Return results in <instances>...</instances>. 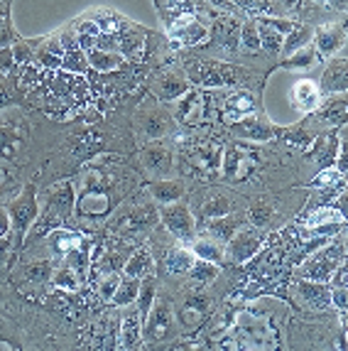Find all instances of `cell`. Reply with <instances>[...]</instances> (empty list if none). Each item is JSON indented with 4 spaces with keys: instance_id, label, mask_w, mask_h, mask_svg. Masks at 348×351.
Wrapping results in <instances>:
<instances>
[{
    "instance_id": "obj_23",
    "label": "cell",
    "mask_w": 348,
    "mask_h": 351,
    "mask_svg": "<svg viewBox=\"0 0 348 351\" xmlns=\"http://www.w3.org/2000/svg\"><path fill=\"white\" fill-rule=\"evenodd\" d=\"M142 344V317L138 307L128 304V312L121 319V332H118V349H140Z\"/></svg>"
},
{
    "instance_id": "obj_3",
    "label": "cell",
    "mask_w": 348,
    "mask_h": 351,
    "mask_svg": "<svg viewBox=\"0 0 348 351\" xmlns=\"http://www.w3.org/2000/svg\"><path fill=\"white\" fill-rule=\"evenodd\" d=\"M211 317V298L203 293H184L174 307V319H177V329L182 332V337H194L197 329H201L206 324V319Z\"/></svg>"
},
{
    "instance_id": "obj_32",
    "label": "cell",
    "mask_w": 348,
    "mask_h": 351,
    "mask_svg": "<svg viewBox=\"0 0 348 351\" xmlns=\"http://www.w3.org/2000/svg\"><path fill=\"white\" fill-rule=\"evenodd\" d=\"M186 194L184 180H157L150 184V197L157 204H172V202H179Z\"/></svg>"
},
{
    "instance_id": "obj_60",
    "label": "cell",
    "mask_w": 348,
    "mask_h": 351,
    "mask_svg": "<svg viewBox=\"0 0 348 351\" xmlns=\"http://www.w3.org/2000/svg\"><path fill=\"white\" fill-rule=\"evenodd\" d=\"M312 3H316V5H326V8H338V10L346 8V0H312Z\"/></svg>"
},
{
    "instance_id": "obj_28",
    "label": "cell",
    "mask_w": 348,
    "mask_h": 351,
    "mask_svg": "<svg viewBox=\"0 0 348 351\" xmlns=\"http://www.w3.org/2000/svg\"><path fill=\"white\" fill-rule=\"evenodd\" d=\"M64 45L59 37H45L35 49V62L47 71H57L62 66V57H64Z\"/></svg>"
},
{
    "instance_id": "obj_41",
    "label": "cell",
    "mask_w": 348,
    "mask_h": 351,
    "mask_svg": "<svg viewBox=\"0 0 348 351\" xmlns=\"http://www.w3.org/2000/svg\"><path fill=\"white\" fill-rule=\"evenodd\" d=\"M275 135H279L287 145L297 147V150H309L314 145V135L309 133L304 125H297V128H277Z\"/></svg>"
},
{
    "instance_id": "obj_57",
    "label": "cell",
    "mask_w": 348,
    "mask_h": 351,
    "mask_svg": "<svg viewBox=\"0 0 348 351\" xmlns=\"http://www.w3.org/2000/svg\"><path fill=\"white\" fill-rule=\"evenodd\" d=\"M12 231V221L10 214H8V206L0 204V236H8Z\"/></svg>"
},
{
    "instance_id": "obj_54",
    "label": "cell",
    "mask_w": 348,
    "mask_h": 351,
    "mask_svg": "<svg viewBox=\"0 0 348 351\" xmlns=\"http://www.w3.org/2000/svg\"><path fill=\"white\" fill-rule=\"evenodd\" d=\"M329 287H348V268H346V261L338 265L329 278Z\"/></svg>"
},
{
    "instance_id": "obj_51",
    "label": "cell",
    "mask_w": 348,
    "mask_h": 351,
    "mask_svg": "<svg viewBox=\"0 0 348 351\" xmlns=\"http://www.w3.org/2000/svg\"><path fill=\"white\" fill-rule=\"evenodd\" d=\"M35 45L27 40H23L20 37L15 45H12V57H15V64L20 66H27V64H35Z\"/></svg>"
},
{
    "instance_id": "obj_44",
    "label": "cell",
    "mask_w": 348,
    "mask_h": 351,
    "mask_svg": "<svg viewBox=\"0 0 348 351\" xmlns=\"http://www.w3.org/2000/svg\"><path fill=\"white\" fill-rule=\"evenodd\" d=\"M59 69L69 71V74H86L91 66H88V57L82 47L76 49H66L64 57H62V66Z\"/></svg>"
},
{
    "instance_id": "obj_21",
    "label": "cell",
    "mask_w": 348,
    "mask_h": 351,
    "mask_svg": "<svg viewBox=\"0 0 348 351\" xmlns=\"http://www.w3.org/2000/svg\"><path fill=\"white\" fill-rule=\"evenodd\" d=\"M145 35H147L145 29L128 25V29L118 35V54H121L125 62H133V64L145 62V57H147V40H145Z\"/></svg>"
},
{
    "instance_id": "obj_39",
    "label": "cell",
    "mask_w": 348,
    "mask_h": 351,
    "mask_svg": "<svg viewBox=\"0 0 348 351\" xmlns=\"http://www.w3.org/2000/svg\"><path fill=\"white\" fill-rule=\"evenodd\" d=\"M157 298V278L152 276H145V278H140V290H138V300H135V307H138L140 317L145 319L147 312H150L152 302H155Z\"/></svg>"
},
{
    "instance_id": "obj_47",
    "label": "cell",
    "mask_w": 348,
    "mask_h": 351,
    "mask_svg": "<svg viewBox=\"0 0 348 351\" xmlns=\"http://www.w3.org/2000/svg\"><path fill=\"white\" fill-rule=\"evenodd\" d=\"M52 270H54L52 261H49V258H45V261H35V263L25 265L23 278H25V280H29V282H45V280H49V278H52Z\"/></svg>"
},
{
    "instance_id": "obj_59",
    "label": "cell",
    "mask_w": 348,
    "mask_h": 351,
    "mask_svg": "<svg viewBox=\"0 0 348 351\" xmlns=\"http://www.w3.org/2000/svg\"><path fill=\"white\" fill-rule=\"evenodd\" d=\"M79 47H82L84 52H91V49L96 47V37L93 35H79Z\"/></svg>"
},
{
    "instance_id": "obj_13",
    "label": "cell",
    "mask_w": 348,
    "mask_h": 351,
    "mask_svg": "<svg viewBox=\"0 0 348 351\" xmlns=\"http://www.w3.org/2000/svg\"><path fill=\"white\" fill-rule=\"evenodd\" d=\"M211 35H214L216 47L221 49L228 57H238L240 49V20L231 12H216L214 27H211Z\"/></svg>"
},
{
    "instance_id": "obj_11",
    "label": "cell",
    "mask_w": 348,
    "mask_h": 351,
    "mask_svg": "<svg viewBox=\"0 0 348 351\" xmlns=\"http://www.w3.org/2000/svg\"><path fill=\"white\" fill-rule=\"evenodd\" d=\"M223 160V147L216 141H192L186 145L184 162L201 175H216Z\"/></svg>"
},
{
    "instance_id": "obj_52",
    "label": "cell",
    "mask_w": 348,
    "mask_h": 351,
    "mask_svg": "<svg viewBox=\"0 0 348 351\" xmlns=\"http://www.w3.org/2000/svg\"><path fill=\"white\" fill-rule=\"evenodd\" d=\"M42 74H45V71H40L35 64L20 66V82H18L20 88L27 91V94H32V91L42 84Z\"/></svg>"
},
{
    "instance_id": "obj_1",
    "label": "cell",
    "mask_w": 348,
    "mask_h": 351,
    "mask_svg": "<svg viewBox=\"0 0 348 351\" xmlns=\"http://www.w3.org/2000/svg\"><path fill=\"white\" fill-rule=\"evenodd\" d=\"M346 261V239L343 234L336 241L331 239L326 246H321L319 251H314L312 256H307L302 263H297L295 276L304 278V280H316V282H329L331 273Z\"/></svg>"
},
{
    "instance_id": "obj_14",
    "label": "cell",
    "mask_w": 348,
    "mask_h": 351,
    "mask_svg": "<svg viewBox=\"0 0 348 351\" xmlns=\"http://www.w3.org/2000/svg\"><path fill=\"white\" fill-rule=\"evenodd\" d=\"M140 165L152 177H169L174 172V167H177L172 150L160 141H152L150 145H145L140 150Z\"/></svg>"
},
{
    "instance_id": "obj_6",
    "label": "cell",
    "mask_w": 348,
    "mask_h": 351,
    "mask_svg": "<svg viewBox=\"0 0 348 351\" xmlns=\"http://www.w3.org/2000/svg\"><path fill=\"white\" fill-rule=\"evenodd\" d=\"M8 214H10V221H12V234L23 243V239L27 236L32 223L37 221V214H40L35 184H27V187L23 189V194L15 197V199L8 204Z\"/></svg>"
},
{
    "instance_id": "obj_30",
    "label": "cell",
    "mask_w": 348,
    "mask_h": 351,
    "mask_svg": "<svg viewBox=\"0 0 348 351\" xmlns=\"http://www.w3.org/2000/svg\"><path fill=\"white\" fill-rule=\"evenodd\" d=\"M192 251H194V256L201 258V261H211V263H216V265L226 263V243H221V241H216L214 236H209V234L194 236Z\"/></svg>"
},
{
    "instance_id": "obj_40",
    "label": "cell",
    "mask_w": 348,
    "mask_h": 351,
    "mask_svg": "<svg viewBox=\"0 0 348 351\" xmlns=\"http://www.w3.org/2000/svg\"><path fill=\"white\" fill-rule=\"evenodd\" d=\"M186 276L192 278V282L197 287L209 285V282H214L216 278L221 276V265L211 263V261H201V258H197V261H194V265H192V270H189Z\"/></svg>"
},
{
    "instance_id": "obj_53",
    "label": "cell",
    "mask_w": 348,
    "mask_h": 351,
    "mask_svg": "<svg viewBox=\"0 0 348 351\" xmlns=\"http://www.w3.org/2000/svg\"><path fill=\"white\" fill-rule=\"evenodd\" d=\"M341 180H346V175H341V172H338L334 165H329V167H321L319 175L309 182V187H314V189L331 187V184H336V182H341Z\"/></svg>"
},
{
    "instance_id": "obj_42",
    "label": "cell",
    "mask_w": 348,
    "mask_h": 351,
    "mask_svg": "<svg viewBox=\"0 0 348 351\" xmlns=\"http://www.w3.org/2000/svg\"><path fill=\"white\" fill-rule=\"evenodd\" d=\"M138 290H140V280L138 278H121V285H118L116 295L110 298V302L116 307H128V304H135L138 300Z\"/></svg>"
},
{
    "instance_id": "obj_5",
    "label": "cell",
    "mask_w": 348,
    "mask_h": 351,
    "mask_svg": "<svg viewBox=\"0 0 348 351\" xmlns=\"http://www.w3.org/2000/svg\"><path fill=\"white\" fill-rule=\"evenodd\" d=\"M211 29L209 25L203 23L199 15L194 12H186L179 15L169 23V40H172V47H201L209 42Z\"/></svg>"
},
{
    "instance_id": "obj_46",
    "label": "cell",
    "mask_w": 348,
    "mask_h": 351,
    "mask_svg": "<svg viewBox=\"0 0 348 351\" xmlns=\"http://www.w3.org/2000/svg\"><path fill=\"white\" fill-rule=\"evenodd\" d=\"M64 263L69 265V268H74V273L79 278H86L88 276V270H91V256H88V248H76V251L66 253L64 256Z\"/></svg>"
},
{
    "instance_id": "obj_22",
    "label": "cell",
    "mask_w": 348,
    "mask_h": 351,
    "mask_svg": "<svg viewBox=\"0 0 348 351\" xmlns=\"http://www.w3.org/2000/svg\"><path fill=\"white\" fill-rule=\"evenodd\" d=\"M45 239H47V248H49V253H52V256H57V258L59 256L64 258L66 253L76 251V248H86L88 246L86 236H82L79 231H71V228H64V226L52 228Z\"/></svg>"
},
{
    "instance_id": "obj_31",
    "label": "cell",
    "mask_w": 348,
    "mask_h": 351,
    "mask_svg": "<svg viewBox=\"0 0 348 351\" xmlns=\"http://www.w3.org/2000/svg\"><path fill=\"white\" fill-rule=\"evenodd\" d=\"M23 141H25V130H20V125L10 123V121H0V158L18 160Z\"/></svg>"
},
{
    "instance_id": "obj_55",
    "label": "cell",
    "mask_w": 348,
    "mask_h": 351,
    "mask_svg": "<svg viewBox=\"0 0 348 351\" xmlns=\"http://www.w3.org/2000/svg\"><path fill=\"white\" fill-rule=\"evenodd\" d=\"M15 66V57H12V47H0V76L10 74Z\"/></svg>"
},
{
    "instance_id": "obj_20",
    "label": "cell",
    "mask_w": 348,
    "mask_h": 351,
    "mask_svg": "<svg viewBox=\"0 0 348 351\" xmlns=\"http://www.w3.org/2000/svg\"><path fill=\"white\" fill-rule=\"evenodd\" d=\"M233 209H236V204H233L223 192H206L203 197H199V202L194 199V211H197V231H199V226L206 223L209 219L231 214Z\"/></svg>"
},
{
    "instance_id": "obj_7",
    "label": "cell",
    "mask_w": 348,
    "mask_h": 351,
    "mask_svg": "<svg viewBox=\"0 0 348 351\" xmlns=\"http://www.w3.org/2000/svg\"><path fill=\"white\" fill-rule=\"evenodd\" d=\"M221 121L223 123H236L240 121L243 116H250V113H260L262 106H260V96L256 91H250V88H228L221 94Z\"/></svg>"
},
{
    "instance_id": "obj_33",
    "label": "cell",
    "mask_w": 348,
    "mask_h": 351,
    "mask_svg": "<svg viewBox=\"0 0 348 351\" xmlns=\"http://www.w3.org/2000/svg\"><path fill=\"white\" fill-rule=\"evenodd\" d=\"M314 37V27L307 23H302V20H295V25H292V29L284 35L282 40V52H279V59H287L295 49L304 47V45H309Z\"/></svg>"
},
{
    "instance_id": "obj_25",
    "label": "cell",
    "mask_w": 348,
    "mask_h": 351,
    "mask_svg": "<svg viewBox=\"0 0 348 351\" xmlns=\"http://www.w3.org/2000/svg\"><path fill=\"white\" fill-rule=\"evenodd\" d=\"M245 223H248L245 214H223V217L209 219L206 223H201V228H203V234L214 236L221 243H228V241L233 239V234H236L240 226H245Z\"/></svg>"
},
{
    "instance_id": "obj_9",
    "label": "cell",
    "mask_w": 348,
    "mask_h": 351,
    "mask_svg": "<svg viewBox=\"0 0 348 351\" xmlns=\"http://www.w3.org/2000/svg\"><path fill=\"white\" fill-rule=\"evenodd\" d=\"M160 221L164 223L169 234L182 243H189L197 236V219H194L192 209L184 202H172V204H162L160 209Z\"/></svg>"
},
{
    "instance_id": "obj_17",
    "label": "cell",
    "mask_w": 348,
    "mask_h": 351,
    "mask_svg": "<svg viewBox=\"0 0 348 351\" xmlns=\"http://www.w3.org/2000/svg\"><path fill=\"white\" fill-rule=\"evenodd\" d=\"M233 135H238L240 141H250V143H267L275 138V125L267 121L260 113H250V116H243L240 121L231 123Z\"/></svg>"
},
{
    "instance_id": "obj_10",
    "label": "cell",
    "mask_w": 348,
    "mask_h": 351,
    "mask_svg": "<svg viewBox=\"0 0 348 351\" xmlns=\"http://www.w3.org/2000/svg\"><path fill=\"white\" fill-rule=\"evenodd\" d=\"M192 88L189 79H186V71H182L179 66H162L152 76V94L162 104H172V101L182 99Z\"/></svg>"
},
{
    "instance_id": "obj_37",
    "label": "cell",
    "mask_w": 348,
    "mask_h": 351,
    "mask_svg": "<svg viewBox=\"0 0 348 351\" xmlns=\"http://www.w3.org/2000/svg\"><path fill=\"white\" fill-rule=\"evenodd\" d=\"M152 270H155V258L150 256L147 248H135L128 261H125V265H123V273L128 278H138V280L150 276Z\"/></svg>"
},
{
    "instance_id": "obj_8",
    "label": "cell",
    "mask_w": 348,
    "mask_h": 351,
    "mask_svg": "<svg viewBox=\"0 0 348 351\" xmlns=\"http://www.w3.org/2000/svg\"><path fill=\"white\" fill-rule=\"evenodd\" d=\"M262 246H265L262 228L253 226V223H245L226 243V261H231L233 265H245Z\"/></svg>"
},
{
    "instance_id": "obj_18",
    "label": "cell",
    "mask_w": 348,
    "mask_h": 351,
    "mask_svg": "<svg viewBox=\"0 0 348 351\" xmlns=\"http://www.w3.org/2000/svg\"><path fill=\"white\" fill-rule=\"evenodd\" d=\"M209 111V94H203L199 88H189L182 99H177V121L184 125H199L206 118Z\"/></svg>"
},
{
    "instance_id": "obj_45",
    "label": "cell",
    "mask_w": 348,
    "mask_h": 351,
    "mask_svg": "<svg viewBox=\"0 0 348 351\" xmlns=\"http://www.w3.org/2000/svg\"><path fill=\"white\" fill-rule=\"evenodd\" d=\"M240 49H245V52H250V54L262 52L256 18H250V20H245V23H240Z\"/></svg>"
},
{
    "instance_id": "obj_50",
    "label": "cell",
    "mask_w": 348,
    "mask_h": 351,
    "mask_svg": "<svg viewBox=\"0 0 348 351\" xmlns=\"http://www.w3.org/2000/svg\"><path fill=\"white\" fill-rule=\"evenodd\" d=\"M118 285H121V273L116 270H105L103 276H99V282H96V290H99V298L101 300H108L116 295Z\"/></svg>"
},
{
    "instance_id": "obj_61",
    "label": "cell",
    "mask_w": 348,
    "mask_h": 351,
    "mask_svg": "<svg viewBox=\"0 0 348 351\" xmlns=\"http://www.w3.org/2000/svg\"><path fill=\"white\" fill-rule=\"evenodd\" d=\"M5 187H10V172L0 167V192H3Z\"/></svg>"
},
{
    "instance_id": "obj_27",
    "label": "cell",
    "mask_w": 348,
    "mask_h": 351,
    "mask_svg": "<svg viewBox=\"0 0 348 351\" xmlns=\"http://www.w3.org/2000/svg\"><path fill=\"white\" fill-rule=\"evenodd\" d=\"M321 99L324 96L319 91V84H314L312 79H302V82H297L295 88H292V106L302 113H314L316 106L321 104Z\"/></svg>"
},
{
    "instance_id": "obj_12",
    "label": "cell",
    "mask_w": 348,
    "mask_h": 351,
    "mask_svg": "<svg viewBox=\"0 0 348 351\" xmlns=\"http://www.w3.org/2000/svg\"><path fill=\"white\" fill-rule=\"evenodd\" d=\"M135 125H138V133L142 135V141H160L162 135H167L172 130V118L155 101H147L138 111Z\"/></svg>"
},
{
    "instance_id": "obj_48",
    "label": "cell",
    "mask_w": 348,
    "mask_h": 351,
    "mask_svg": "<svg viewBox=\"0 0 348 351\" xmlns=\"http://www.w3.org/2000/svg\"><path fill=\"white\" fill-rule=\"evenodd\" d=\"M273 217H275L273 204H270V202H265V199L256 202V204L250 206V211H248V221L253 223V226H258V228L267 226V223L273 221Z\"/></svg>"
},
{
    "instance_id": "obj_43",
    "label": "cell",
    "mask_w": 348,
    "mask_h": 351,
    "mask_svg": "<svg viewBox=\"0 0 348 351\" xmlns=\"http://www.w3.org/2000/svg\"><path fill=\"white\" fill-rule=\"evenodd\" d=\"M52 282L57 290H64V293H76L79 285H82V278L76 276L74 268H69L66 263H62L59 268L52 270Z\"/></svg>"
},
{
    "instance_id": "obj_35",
    "label": "cell",
    "mask_w": 348,
    "mask_h": 351,
    "mask_svg": "<svg viewBox=\"0 0 348 351\" xmlns=\"http://www.w3.org/2000/svg\"><path fill=\"white\" fill-rule=\"evenodd\" d=\"M86 57H88V66H91L93 71H99V74H113V71L121 69L123 62H125L116 49L93 47L91 52H86Z\"/></svg>"
},
{
    "instance_id": "obj_24",
    "label": "cell",
    "mask_w": 348,
    "mask_h": 351,
    "mask_svg": "<svg viewBox=\"0 0 348 351\" xmlns=\"http://www.w3.org/2000/svg\"><path fill=\"white\" fill-rule=\"evenodd\" d=\"M346 86H348L346 57L338 54V57L329 59V64H326V69H324V76H321L319 91H321V96H336V94H343Z\"/></svg>"
},
{
    "instance_id": "obj_15",
    "label": "cell",
    "mask_w": 348,
    "mask_h": 351,
    "mask_svg": "<svg viewBox=\"0 0 348 351\" xmlns=\"http://www.w3.org/2000/svg\"><path fill=\"white\" fill-rule=\"evenodd\" d=\"M221 165H223V177H226V182H243V180H248L250 170L256 167V152L248 150V147L231 145L223 152Z\"/></svg>"
},
{
    "instance_id": "obj_38",
    "label": "cell",
    "mask_w": 348,
    "mask_h": 351,
    "mask_svg": "<svg viewBox=\"0 0 348 351\" xmlns=\"http://www.w3.org/2000/svg\"><path fill=\"white\" fill-rule=\"evenodd\" d=\"M238 10H245L256 18H275V15H282L284 8L279 5V0H231Z\"/></svg>"
},
{
    "instance_id": "obj_29",
    "label": "cell",
    "mask_w": 348,
    "mask_h": 351,
    "mask_svg": "<svg viewBox=\"0 0 348 351\" xmlns=\"http://www.w3.org/2000/svg\"><path fill=\"white\" fill-rule=\"evenodd\" d=\"M346 96L343 94H336V96H329V101L326 104H319L316 106V121L324 125H329V128H341V125H346Z\"/></svg>"
},
{
    "instance_id": "obj_58",
    "label": "cell",
    "mask_w": 348,
    "mask_h": 351,
    "mask_svg": "<svg viewBox=\"0 0 348 351\" xmlns=\"http://www.w3.org/2000/svg\"><path fill=\"white\" fill-rule=\"evenodd\" d=\"M10 246H12L10 234H8V236H0V265L5 263L8 256H10Z\"/></svg>"
},
{
    "instance_id": "obj_16",
    "label": "cell",
    "mask_w": 348,
    "mask_h": 351,
    "mask_svg": "<svg viewBox=\"0 0 348 351\" xmlns=\"http://www.w3.org/2000/svg\"><path fill=\"white\" fill-rule=\"evenodd\" d=\"M186 79L189 84H197L199 88H223L221 79V62L209 57H197L186 62Z\"/></svg>"
},
{
    "instance_id": "obj_34",
    "label": "cell",
    "mask_w": 348,
    "mask_h": 351,
    "mask_svg": "<svg viewBox=\"0 0 348 351\" xmlns=\"http://www.w3.org/2000/svg\"><path fill=\"white\" fill-rule=\"evenodd\" d=\"M321 62H324V59L319 57L316 47L309 42V45H304V47L295 49V52H292L287 59H282V62H279V66H284V69H295V71H309V69H314L316 64H321Z\"/></svg>"
},
{
    "instance_id": "obj_56",
    "label": "cell",
    "mask_w": 348,
    "mask_h": 351,
    "mask_svg": "<svg viewBox=\"0 0 348 351\" xmlns=\"http://www.w3.org/2000/svg\"><path fill=\"white\" fill-rule=\"evenodd\" d=\"M348 304V293L346 287H331V307H336L338 312L346 310Z\"/></svg>"
},
{
    "instance_id": "obj_4",
    "label": "cell",
    "mask_w": 348,
    "mask_h": 351,
    "mask_svg": "<svg viewBox=\"0 0 348 351\" xmlns=\"http://www.w3.org/2000/svg\"><path fill=\"white\" fill-rule=\"evenodd\" d=\"M292 295L297 300V307L307 315H324L331 310V287L329 282L304 280L295 278L292 282Z\"/></svg>"
},
{
    "instance_id": "obj_26",
    "label": "cell",
    "mask_w": 348,
    "mask_h": 351,
    "mask_svg": "<svg viewBox=\"0 0 348 351\" xmlns=\"http://www.w3.org/2000/svg\"><path fill=\"white\" fill-rule=\"evenodd\" d=\"M194 261H197V256H194L192 248H186V246H172L162 253V268H164V273L172 278L186 276V273L192 270Z\"/></svg>"
},
{
    "instance_id": "obj_49",
    "label": "cell",
    "mask_w": 348,
    "mask_h": 351,
    "mask_svg": "<svg viewBox=\"0 0 348 351\" xmlns=\"http://www.w3.org/2000/svg\"><path fill=\"white\" fill-rule=\"evenodd\" d=\"M18 40L20 37L12 32V25H10V0H5L3 8H0V47H10Z\"/></svg>"
},
{
    "instance_id": "obj_19",
    "label": "cell",
    "mask_w": 348,
    "mask_h": 351,
    "mask_svg": "<svg viewBox=\"0 0 348 351\" xmlns=\"http://www.w3.org/2000/svg\"><path fill=\"white\" fill-rule=\"evenodd\" d=\"M312 40H314L312 45L316 47L319 57L331 59V57H336L343 49V45H346V27H343V23H324L316 27Z\"/></svg>"
},
{
    "instance_id": "obj_36",
    "label": "cell",
    "mask_w": 348,
    "mask_h": 351,
    "mask_svg": "<svg viewBox=\"0 0 348 351\" xmlns=\"http://www.w3.org/2000/svg\"><path fill=\"white\" fill-rule=\"evenodd\" d=\"M256 20H258V35H260V49L267 57H279L284 35L279 29H275L267 18H256Z\"/></svg>"
},
{
    "instance_id": "obj_2",
    "label": "cell",
    "mask_w": 348,
    "mask_h": 351,
    "mask_svg": "<svg viewBox=\"0 0 348 351\" xmlns=\"http://www.w3.org/2000/svg\"><path fill=\"white\" fill-rule=\"evenodd\" d=\"M177 319H174V304L164 295H157L152 302L150 312L142 319V339L147 346L152 344H164L167 339L177 337Z\"/></svg>"
}]
</instances>
